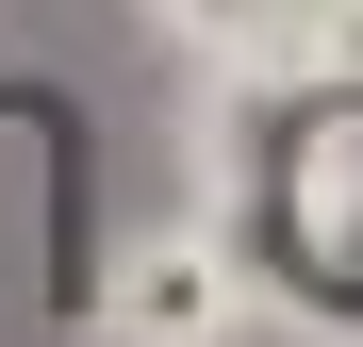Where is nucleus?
I'll return each instance as SVG.
<instances>
[{"label": "nucleus", "instance_id": "nucleus-3", "mask_svg": "<svg viewBox=\"0 0 363 347\" xmlns=\"http://www.w3.org/2000/svg\"><path fill=\"white\" fill-rule=\"evenodd\" d=\"M281 67H314V83H363V0H281Z\"/></svg>", "mask_w": 363, "mask_h": 347}, {"label": "nucleus", "instance_id": "nucleus-1", "mask_svg": "<svg viewBox=\"0 0 363 347\" xmlns=\"http://www.w3.org/2000/svg\"><path fill=\"white\" fill-rule=\"evenodd\" d=\"M231 331H248V281H231L215 231H149V248H116L99 347H231Z\"/></svg>", "mask_w": 363, "mask_h": 347}, {"label": "nucleus", "instance_id": "nucleus-2", "mask_svg": "<svg viewBox=\"0 0 363 347\" xmlns=\"http://www.w3.org/2000/svg\"><path fill=\"white\" fill-rule=\"evenodd\" d=\"M149 33L199 50L215 83H264V67H281V0H149Z\"/></svg>", "mask_w": 363, "mask_h": 347}]
</instances>
